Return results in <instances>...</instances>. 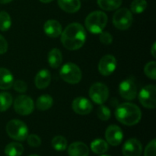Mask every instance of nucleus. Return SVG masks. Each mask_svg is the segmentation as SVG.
<instances>
[{
  "label": "nucleus",
  "mask_w": 156,
  "mask_h": 156,
  "mask_svg": "<svg viewBox=\"0 0 156 156\" xmlns=\"http://www.w3.org/2000/svg\"><path fill=\"white\" fill-rule=\"evenodd\" d=\"M61 42L66 49L76 50L80 49L86 41V32L79 23L69 24L61 34Z\"/></svg>",
  "instance_id": "nucleus-1"
},
{
  "label": "nucleus",
  "mask_w": 156,
  "mask_h": 156,
  "mask_svg": "<svg viewBox=\"0 0 156 156\" xmlns=\"http://www.w3.org/2000/svg\"><path fill=\"white\" fill-rule=\"evenodd\" d=\"M115 117L122 124L133 126L140 121L142 112L140 108L135 104L126 102L117 107L115 111Z\"/></svg>",
  "instance_id": "nucleus-2"
},
{
  "label": "nucleus",
  "mask_w": 156,
  "mask_h": 156,
  "mask_svg": "<svg viewBox=\"0 0 156 156\" xmlns=\"http://www.w3.org/2000/svg\"><path fill=\"white\" fill-rule=\"evenodd\" d=\"M108 18L106 14L101 11H94L85 18V27L92 34H100L108 24Z\"/></svg>",
  "instance_id": "nucleus-3"
},
{
  "label": "nucleus",
  "mask_w": 156,
  "mask_h": 156,
  "mask_svg": "<svg viewBox=\"0 0 156 156\" xmlns=\"http://www.w3.org/2000/svg\"><path fill=\"white\" fill-rule=\"evenodd\" d=\"M6 132L9 136L16 141H24L28 136L27 125L20 120H10L6 125Z\"/></svg>",
  "instance_id": "nucleus-4"
},
{
  "label": "nucleus",
  "mask_w": 156,
  "mask_h": 156,
  "mask_svg": "<svg viewBox=\"0 0 156 156\" xmlns=\"http://www.w3.org/2000/svg\"><path fill=\"white\" fill-rule=\"evenodd\" d=\"M61 79L66 82L72 85L79 83L82 79V72L76 64L67 62L64 64L59 72Z\"/></svg>",
  "instance_id": "nucleus-5"
},
{
  "label": "nucleus",
  "mask_w": 156,
  "mask_h": 156,
  "mask_svg": "<svg viewBox=\"0 0 156 156\" xmlns=\"http://www.w3.org/2000/svg\"><path fill=\"white\" fill-rule=\"evenodd\" d=\"M112 21L114 27L118 30H126L132 25V12L126 8L118 9L113 15Z\"/></svg>",
  "instance_id": "nucleus-6"
},
{
  "label": "nucleus",
  "mask_w": 156,
  "mask_h": 156,
  "mask_svg": "<svg viewBox=\"0 0 156 156\" xmlns=\"http://www.w3.org/2000/svg\"><path fill=\"white\" fill-rule=\"evenodd\" d=\"M156 87L154 85H149L142 88L138 95L140 104L147 109H155L156 107Z\"/></svg>",
  "instance_id": "nucleus-7"
},
{
  "label": "nucleus",
  "mask_w": 156,
  "mask_h": 156,
  "mask_svg": "<svg viewBox=\"0 0 156 156\" xmlns=\"http://www.w3.org/2000/svg\"><path fill=\"white\" fill-rule=\"evenodd\" d=\"M88 94L93 102L98 105H102L108 100L109 96V89L108 87L104 83L96 82L91 86Z\"/></svg>",
  "instance_id": "nucleus-8"
},
{
  "label": "nucleus",
  "mask_w": 156,
  "mask_h": 156,
  "mask_svg": "<svg viewBox=\"0 0 156 156\" xmlns=\"http://www.w3.org/2000/svg\"><path fill=\"white\" fill-rule=\"evenodd\" d=\"M14 109L19 115H30L34 109V104L29 96L19 95L14 101Z\"/></svg>",
  "instance_id": "nucleus-9"
},
{
  "label": "nucleus",
  "mask_w": 156,
  "mask_h": 156,
  "mask_svg": "<svg viewBox=\"0 0 156 156\" xmlns=\"http://www.w3.org/2000/svg\"><path fill=\"white\" fill-rule=\"evenodd\" d=\"M119 93L123 99L132 101L137 95V88L133 79H125L119 85Z\"/></svg>",
  "instance_id": "nucleus-10"
},
{
  "label": "nucleus",
  "mask_w": 156,
  "mask_h": 156,
  "mask_svg": "<svg viewBox=\"0 0 156 156\" xmlns=\"http://www.w3.org/2000/svg\"><path fill=\"white\" fill-rule=\"evenodd\" d=\"M117 67V59L113 55H105L100 59L98 71L102 76H108L112 74Z\"/></svg>",
  "instance_id": "nucleus-11"
},
{
  "label": "nucleus",
  "mask_w": 156,
  "mask_h": 156,
  "mask_svg": "<svg viewBox=\"0 0 156 156\" xmlns=\"http://www.w3.org/2000/svg\"><path fill=\"white\" fill-rule=\"evenodd\" d=\"M105 139L108 144L113 146H119L123 139L121 128L117 125H110L105 131Z\"/></svg>",
  "instance_id": "nucleus-12"
},
{
  "label": "nucleus",
  "mask_w": 156,
  "mask_h": 156,
  "mask_svg": "<svg viewBox=\"0 0 156 156\" xmlns=\"http://www.w3.org/2000/svg\"><path fill=\"white\" fill-rule=\"evenodd\" d=\"M123 156H140L143 152V146L140 140L135 138L128 140L122 149Z\"/></svg>",
  "instance_id": "nucleus-13"
},
{
  "label": "nucleus",
  "mask_w": 156,
  "mask_h": 156,
  "mask_svg": "<svg viewBox=\"0 0 156 156\" xmlns=\"http://www.w3.org/2000/svg\"><path fill=\"white\" fill-rule=\"evenodd\" d=\"M73 111L79 115H87L93 109V105L89 100L83 97H78L72 104Z\"/></svg>",
  "instance_id": "nucleus-14"
},
{
  "label": "nucleus",
  "mask_w": 156,
  "mask_h": 156,
  "mask_svg": "<svg viewBox=\"0 0 156 156\" xmlns=\"http://www.w3.org/2000/svg\"><path fill=\"white\" fill-rule=\"evenodd\" d=\"M44 30L46 34L52 38H56L60 36L62 32V25L56 20H48L45 22Z\"/></svg>",
  "instance_id": "nucleus-15"
},
{
  "label": "nucleus",
  "mask_w": 156,
  "mask_h": 156,
  "mask_svg": "<svg viewBox=\"0 0 156 156\" xmlns=\"http://www.w3.org/2000/svg\"><path fill=\"white\" fill-rule=\"evenodd\" d=\"M51 82V74L47 69L40 70L36 75L34 79L35 85L39 89H44L47 88Z\"/></svg>",
  "instance_id": "nucleus-16"
},
{
  "label": "nucleus",
  "mask_w": 156,
  "mask_h": 156,
  "mask_svg": "<svg viewBox=\"0 0 156 156\" xmlns=\"http://www.w3.org/2000/svg\"><path fill=\"white\" fill-rule=\"evenodd\" d=\"M68 154L69 156H88L89 149L85 143L75 142L69 146Z\"/></svg>",
  "instance_id": "nucleus-17"
},
{
  "label": "nucleus",
  "mask_w": 156,
  "mask_h": 156,
  "mask_svg": "<svg viewBox=\"0 0 156 156\" xmlns=\"http://www.w3.org/2000/svg\"><path fill=\"white\" fill-rule=\"evenodd\" d=\"M13 83L14 77L12 73L5 68H0V89H9Z\"/></svg>",
  "instance_id": "nucleus-18"
},
{
  "label": "nucleus",
  "mask_w": 156,
  "mask_h": 156,
  "mask_svg": "<svg viewBox=\"0 0 156 156\" xmlns=\"http://www.w3.org/2000/svg\"><path fill=\"white\" fill-rule=\"evenodd\" d=\"M58 5L67 13H76L80 9V0H58Z\"/></svg>",
  "instance_id": "nucleus-19"
},
{
  "label": "nucleus",
  "mask_w": 156,
  "mask_h": 156,
  "mask_svg": "<svg viewBox=\"0 0 156 156\" xmlns=\"http://www.w3.org/2000/svg\"><path fill=\"white\" fill-rule=\"evenodd\" d=\"M49 65L53 69H57L61 66L62 62V55L60 50L57 48H54L50 51L47 56Z\"/></svg>",
  "instance_id": "nucleus-20"
},
{
  "label": "nucleus",
  "mask_w": 156,
  "mask_h": 156,
  "mask_svg": "<svg viewBox=\"0 0 156 156\" xmlns=\"http://www.w3.org/2000/svg\"><path fill=\"white\" fill-rule=\"evenodd\" d=\"M24 152V147L19 143H10L5 148L6 156H21Z\"/></svg>",
  "instance_id": "nucleus-21"
},
{
  "label": "nucleus",
  "mask_w": 156,
  "mask_h": 156,
  "mask_svg": "<svg viewBox=\"0 0 156 156\" xmlns=\"http://www.w3.org/2000/svg\"><path fill=\"white\" fill-rule=\"evenodd\" d=\"M53 105V99L49 94H43L40 96L36 101V107L40 111H47Z\"/></svg>",
  "instance_id": "nucleus-22"
},
{
  "label": "nucleus",
  "mask_w": 156,
  "mask_h": 156,
  "mask_svg": "<svg viewBox=\"0 0 156 156\" xmlns=\"http://www.w3.org/2000/svg\"><path fill=\"white\" fill-rule=\"evenodd\" d=\"M108 149H109L108 143L105 140H101V139L94 140L91 143V151L95 154L101 155V154H104L106 152H108Z\"/></svg>",
  "instance_id": "nucleus-23"
},
{
  "label": "nucleus",
  "mask_w": 156,
  "mask_h": 156,
  "mask_svg": "<svg viewBox=\"0 0 156 156\" xmlns=\"http://www.w3.org/2000/svg\"><path fill=\"white\" fill-rule=\"evenodd\" d=\"M122 4V0H98V5L105 11H114L119 9Z\"/></svg>",
  "instance_id": "nucleus-24"
},
{
  "label": "nucleus",
  "mask_w": 156,
  "mask_h": 156,
  "mask_svg": "<svg viewBox=\"0 0 156 156\" xmlns=\"http://www.w3.org/2000/svg\"><path fill=\"white\" fill-rule=\"evenodd\" d=\"M12 96L10 93L3 91L0 92V112L7 111L12 104Z\"/></svg>",
  "instance_id": "nucleus-25"
},
{
  "label": "nucleus",
  "mask_w": 156,
  "mask_h": 156,
  "mask_svg": "<svg viewBox=\"0 0 156 156\" xmlns=\"http://www.w3.org/2000/svg\"><path fill=\"white\" fill-rule=\"evenodd\" d=\"M51 144L55 150L62 152L67 148V140L62 136H56L52 140Z\"/></svg>",
  "instance_id": "nucleus-26"
},
{
  "label": "nucleus",
  "mask_w": 156,
  "mask_h": 156,
  "mask_svg": "<svg viewBox=\"0 0 156 156\" xmlns=\"http://www.w3.org/2000/svg\"><path fill=\"white\" fill-rule=\"evenodd\" d=\"M12 26V19L8 12L5 11L0 12V30L7 31Z\"/></svg>",
  "instance_id": "nucleus-27"
},
{
  "label": "nucleus",
  "mask_w": 156,
  "mask_h": 156,
  "mask_svg": "<svg viewBox=\"0 0 156 156\" xmlns=\"http://www.w3.org/2000/svg\"><path fill=\"white\" fill-rule=\"evenodd\" d=\"M147 7V2L146 0H133L130 5V11L133 13H143Z\"/></svg>",
  "instance_id": "nucleus-28"
},
{
  "label": "nucleus",
  "mask_w": 156,
  "mask_h": 156,
  "mask_svg": "<svg viewBox=\"0 0 156 156\" xmlns=\"http://www.w3.org/2000/svg\"><path fill=\"white\" fill-rule=\"evenodd\" d=\"M144 73L147 77L152 80L156 79V62L155 61L149 62L145 66Z\"/></svg>",
  "instance_id": "nucleus-29"
},
{
  "label": "nucleus",
  "mask_w": 156,
  "mask_h": 156,
  "mask_svg": "<svg viewBox=\"0 0 156 156\" xmlns=\"http://www.w3.org/2000/svg\"><path fill=\"white\" fill-rule=\"evenodd\" d=\"M97 115L100 120L107 121L111 118V111L107 106L101 105V106L97 109Z\"/></svg>",
  "instance_id": "nucleus-30"
},
{
  "label": "nucleus",
  "mask_w": 156,
  "mask_h": 156,
  "mask_svg": "<svg viewBox=\"0 0 156 156\" xmlns=\"http://www.w3.org/2000/svg\"><path fill=\"white\" fill-rule=\"evenodd\" d=\"M27 143L31 147H38L41 144V140L37 135L35 134H31V135L27 136Z\"/></svg>",
  "instance_id": "nucleus-31"
},
{
  "label": "nucleus",
  "mask_w": 156,
  "mask_h": 156,
  "mask_svg": "<svg viewBox=\"0 0 156 156\" xmlns=\"http://www.w3.org/2000/svg\"><path fill=\"white\" fill-rule=\"evenodd\" d=\"M13 88L16 91L20 93H24L27 91V85L26 82H24L22 80H17L14 82L13 83Z\"/></svg>",
  "instance_id": "nucleus-32"
},
{
  "label": "nucleus",
  "mask_w": 156,
  "mask_h": 156,
  "mask_svg": "<svg viewBox=\"0 0 156 156\" xmlns=\"http://www.w3.org/2000/svg\"><path fill=\"white\" fill-rule=\"evenodd\" d=\"M155 140H152V141L149 142L145 149L144 155L145 156H155Z\"/></svg>",
  "instance_id": "nucleus-33"
},
{
  "label": "nucleus",
  "mask_w": 156,
  "mask_h": 156,
  "mask_svg": "<svg viewBox=\"0 0 156 156\" xmlns=\"http://www.w3.org/2000/svg\"><path fill=\"white\" fill-rule=\"evenodd\" d=\"M99 40L101 42L105 45H109L112 43L113 41V37L109 32H103L100 33L99 35Z\"/></svg>",
  "instance_id": "nucleus-34"
},
{
  "label": "nucleus",
  "mask_w": 156,
  "mask_h": 156,
  "mask_svg": "<svg viewBox=\"0 0 156 156\" xmlns=\"http://www.w3.org/2000/svg\"><path fill=\"white\" fill-rule=\"evenodd\" d=\"M8 50V43L5 38L0 34V55L4 54Z\"/></svg>",
  "instance_id": "nucleus-35"
},
{
  "label": "nucleus",
  "mask_w": 156,
  "mask_h": 156,
  "mask_svg": "<svg viewBox=\"0 0 156 156\" xmlns=\"http://www.w3.org/2000/svg\"><path fill=\"white\" fill-rule=\"evenodd\" d=\"M156 47V44L155 43H154L153 45H152V48H151V53H152V56H153L154 58L156 57V50H155L156 47Z\"/></svg>",
  "instance_id": "nucleus-36"
},
{
  "label": "nucleus",
  "mask_w": 156,
  "mask_h": 156,
  "mask_svg": "<svg viewBox=\"0 0 156 156\" xmlns=\"http://www.w3.org/2000/svg\"><path fill=\"white\" fill-rule=\"evenodd\" d=\"M12 0H0V4H7V3L11 2Z\"/></svg>",
  "instance_id": "nucleus-37"
},
{
  "label": "nucleus",
  "mask_w": 156,
  "mask_h": 156,
  "mask_svg": "<svg viewBox=\"0 0 156 156\" xmlns=\"http://www.w3.org/2000/svg\"><path fill=\"white\" fill-rule=\"evenodd\" d=\"M40 1L43 3H49V2H51L53 1V0H40Z\"/></svg>",
  "instance_id": "nucleus-38"
},
{
  "label": "nucleus",
  "mask_w": 156,
  "mask_h": 156,
  "mask_svg": "<svg viewBox=\"0 0 156 156\" xmlns=\"http://www.w3.org/2000/svg\"><path fill=\"white\" fill-rule=\"evenodd\" d=\"M100 156H111V155H102V154H101V155Z\"/></svg>",
  "instance_id": "nucleus-39"
},
{
  "label": "nucleus",
  "mask_w": 156,
  "mask_h": 156,
  "mask_svg": "<svg viewBox=\"0 0 156 156\" xmlns=\"http://www.w3.org/2000/svg\"><path fill=\"white\" fill-rule=\"evenodd\" d=\"M29 156H39V155H29Z\"/></svg>",
  "instance_id": "nucleus-40"
}]
</instances>
